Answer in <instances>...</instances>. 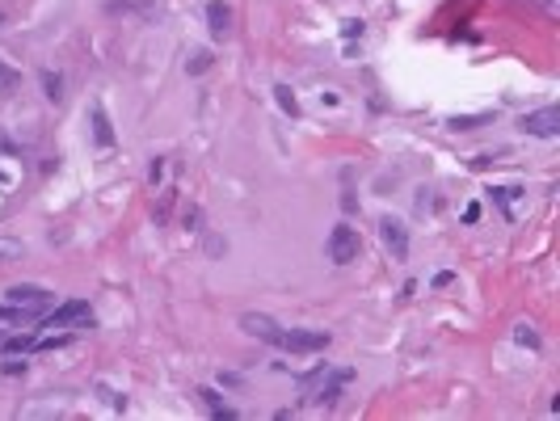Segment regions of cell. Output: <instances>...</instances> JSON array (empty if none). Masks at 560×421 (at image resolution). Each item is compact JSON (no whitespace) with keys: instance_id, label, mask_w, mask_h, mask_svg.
Returning <instances> with one entry per match:
<instances>
[{"instance_id":"obj_10","label":"cell","mask_w":560,"mask_h":421,"mask_svg":"<svg viewBox=\"0 0 560 421\" xmlns=\"http://www.w3.org/2000/svg\"><path fill=\"white\" fill-rule=\"evenodd\" d=\"M198 396H202V405L211 409V417H215V421H236V409H232V405H223V396H219L215 388H198Z\"/></svg>"},{"instance_id":"obj_6","label":"cell","mask_w":560,"mask_h":421,"mask_svg":"<svg viewBox=\"0 0 560 421\" xmlns=\"http://www.w3.org/2000/svg\"><path fill=\"white\" fill-rule=\"evenodd\" d=\"M240 329L249 337H257V342H270V346H278V337H282V325L274 316H266V312H245L240 316Z\"/></svg>"},{"instance_id":"obj_8","label":"cell","mask_w":560,"mask_h":421,"mask_svg":"<svg viewBox=\"0 0 560 421\" xmlns=\"http://www.w3.org/2000/svg\"><path fill=\"white\" fill-rule=\"evenodd\" d=\"M379 236H384L392 261H405V257H409V232H405L401 219H384V224H379Z\"/></svg>"},{"instance_id":"obj_15","label":"cell","mask_w":560,"mask_h":421,"mask_svg":"<svg viewBox=\"0 0 560 421\" xmlns=\"http://www.w3.org/2000/svg\"><path fill=\"white\" fill-rule=\"evenodd\" d=\"M21 257V240L17 236H0V266L4 261H17Z\"/></svg>"},{"instance_id":"obj_3","label":"cell","mask_w":560,"mask_h":421,"mask_svg":"<svg viewBox=\"0 0 560 421\" xmlns=\"http://www.w3.org/2000/svg\"><path fill=\"white\" fill-rule=\"evenodd\" d=\"M329 342H333V337L320 333V329H282L278 350H291V354H316V350H325Z\"/></svg>"},{"instance_id":"obj_5","label":"cell","mask_w":560,"mask_h":421,"mask_svg":"<svg viewBox=\"0 0 560 421\" xmlns=\"http://www.w3.org/2000/svg\"><path fill=\"white\" fill-rule=\"evenodd\" d=\"M523 131H527V135H540V139H556L560 135V110L556 105H544V110L523 114Z\"/></svg>"},{"instance_id":"obj_12","label":"cell","mask_w":560,"mask_h":421,"mask_svg":"<svg viewBox=\"0 0 560 421\" xmlns=\"http://www.w3.org/2000/svg\"><path fill=\"white\" fill-rule=\"evenodd\" d=\"M93 135H97V143H101V148H110V143H114V127H110V118H105V110H101V105H93Z\"/></svg>"},{"instance_id":"obj_17","label":"cell","mask_w":560,"mask_h":421,"mask_svg":"<svg viewBox=\"0 0 560 421\" xmlns=\"http://www.w3.org/2000/svg\"><path fill=\"white\" fill-rule=\"evenodd\" d=\"M13 89H17V72L0 63V93H13Z\"/></svg>"},{"instance_id":"obj_19","label":"cell","mask_w":560,"mask_h":421,"mask_svg":"<svg viewBox=\"0 0 560 421\" xmlns=\"http://www.w3.org/2000/svg\"><path fill=\"white\" fill-rule=\"evenodd\" d=\"M0 320H25V312L13 308V304H0Z\"/></svg>"},{"instance_id":"obj_21","label":"cell","mask_w":560,"mask_h":421,"mask_svg":"<svg viewBox=\"0 0 560 421\" xmlns=\"http://www.w3.org/2000/svg\"><path fill=\"white\" fill-rule=\"evenodd\" d=\"M160 177H164V160H152V173H148V181H152V186H156V181H160Z\"/></svg>"},{"instance_id":"obj_22","label":"cell","mask_w":560,"mask_h":421,"mask_svg":"<svg viewBox=\"0 0 560 421\" xmlns=\"http://www.w3.org/2000/svg\"><path fill=\"white\" fill-rule=\"evenodd\" d=\"M455 283V274L451 270H443V274H434V287H451Z\"/></svg>"},{"instance_id":"obj_7","label":"cell","mask_w":560,"mask_h":421,"mask_svg":"<svg viewBox=\"0 0 560 421\" xmlns=\"http://www.w3.org/2000/svg\"><path fill=\"white\" fill-rule=\"evenodd\" d=\"M350 380H354V371H333V375L325 371V380L312 388V396H308L304 405H337V396H341V388H346Z\"/></svg>"},{"instance_id":"obj_16","label":"cell","mask_w":560,"mask_h":421,"mask_svg":"<svg viewBox=\"0 0 560 421\" xmlns=\"http://www.w3.org/2000/svg\"><path fill=\"white\" fill-rule=\"evenodd\" d=\"M274 97H278V105H282V110H287V114H291V118H295V114H299V101H295V93H291V89H287V84H278V89H274Z\"/></svg>"},{"instance_id":"obj_18","label":"cell","mask_w":560,"mask_h":421,"mask_svg":"<svg viewBox=\"0 0 560 421\" xmlns=\"http://www.w3.org/2000/svg\"><path fill=\"white\" fill-rule=\"evenodd\" d=\"M514 337H519L523 346H531V350H540V337L531 333V325H519V333H514Z\"/></svg>"},{"instance_id":"obj_13","label":"cell","mask_w":560,"mask_h":421,"mask_svg":"<svg viewBox=\"0 0 560 421\" xmlns=\"http://www.w3.org/2000/svg\"><path fill=\"white\" fill-rule=\"evenodd\" d=\"M34 342H38V337H4V342H0V350H4V354H30V350H34Z\"/></svg>"},{"instance_id":"obj_4","label":"cell","mask_w":560,"mask_h":421,"mask_svg":"<svg viewBox=\"0 0 560 421\" xmlns=\"http://www.w3.org/2000/svg\"><path fill=\"white\" fill-rule=\"evenodd\" d=\"M80 320H93V312H89V304H84V299H67V304H59L55 312H46V316H42V325H46V329H72V325H80Z\"/></svg>"},{"instance_id":"obj_11","label":"cell","mask_w":560,"mask_h":421,"mask_svg":"<svg viewBox=\"0 0 560 421\" xmlns=\"http://www.w3.org/2000/svg\"><path fill=\"white\" fill-rule=\"evenodd\" d=\"M485 122H493V110H485V114H455L447 127H451V131H476V127H485Z\"/></svg>"},{"instance_id":"obj_9","label":"cell","mask_w":560,"mask_h":421,"mask_svg":"<svg viewBox=\"0 0 560 421\" xmlns=\"http://www.w3.org/2000/svg\"><path fill=\"white\" fill-rule=\"evenodd\" d=\"M207 21H211V34L223 38V34L232 30V8H228L223 0H211V4H207Z\"/></svg>"},{"instance_id":"obj_14","label":"cell","mask_w":560,"mask_h":421,"mask_svg":"<svg viewBox=\"0 0 560 421\" xmlns=\"http://www.w3.org/2000/svg\"><path fill=\"white\" fill-rule=\"evenodd\" d=\"M42 93H46V101H59L63 97V80L55 72H42Z\"/></svg>"},{"instance_id":"obj_2","label":"cell","mask_w":560,"mask_h":421,"mask_svg":"<svg viewBox=\"0 0 560 421\" xmlns=\"http://www.w3.org/2000/svg\"><path fill=\"white\" fill-rule=\"evenodd\" d=\"M4 304L21 308L25 316H42V308L51 304V291H46V287H38V283H13V287L4 291Z\"/></svg>"},{"instance_id":"obj_1","label":"cell","mask_w":560,"mask_h":421,"mask_svg":"<svg viewBox=\"0 0 560 421\" xmlns=\"http://www.w3.org/2000/svg\"><path fill=\"white\" fill-rule=\"evenodd\" d=\"M325 253H329L333 266H350V261H358V253H363V236H358L350 224H337V228L329 232V240H325Z\"/></svg>"},{"instance_id":"obj_20","label":"cell","mask_w":560,"mask_h":421,"mask_svg":"<svg viewBox=\"0 0 560 421\" xmlns=\"http://www.w3.org/2000/svg\"><path fill=\"white\" fill-rule=\"evenodd\" d=\"M207 63H211V55H207V51H198V55H194V63H190V72H202Z\"/></svg>"}]
</instances>
